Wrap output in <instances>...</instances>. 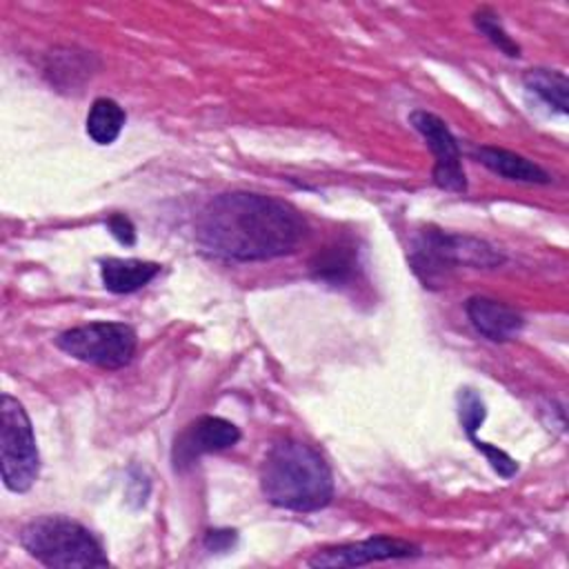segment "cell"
I'll list each match as a JSON object with an SVG mask.
<instances>
[{
	"label": "cell",
	"instance_id": "obj_1",
	"mask_svg": "<svg viewBox=\"0 0 569 569\" xmlns=\"http://www.w3.org/2000/svg\"><path fill=\"white\" fill-rule=\"evenodd\" d=\"M307 236V220L284 200L251 191L211 198L198 220L200 247L224 260L253 262L291 253Z\"/></svg>",
	"mask_w": 569,
	"mask_h": 569
},
{
	"label": "cell",
	"instance_id": "obj_2",
	"mask_svg": "<svg viewBox=\"0 0 569 569\" xmlns=\"http://www.w3.org/2000/svg\"><path fill=\"white\" fill-rule=\"evenodd\" d=\"M260 487L264 498L289 511H318L333 498V476L325 456L309 442L280 440L262 462Z\"/></svg>",
	"mask_w": 569,
	"mask_h": 569
},
{
	"label": "cell",
	"instance_id": "obj_3",
	"mask_svg": "<svg viewBox=\"0 0 569 569\" xmlns=\"http://www.w3.org/2000/svg\"><path fill=\"white\" fill-rule=\"evenodd\" d=\"M20 545L44 567H109V558L98 538L80 522L64 516H42L27 522L20 531Z\"/></svg>",
	"mask_w": 569,
	"mask_h": 569
},
{
	"label": "cell",
	"instance_id": "obj_4",
	"mask_svg": "<svg viewBox=\"0 0 569 569\" xmlns=\"http://www.w3.org/2000/svg\"><path fill=\"white\" fill-rule=\"evenodd\" d=\"M409 262L425 287H438L456 267L489 269L502 264L505 258L485 240L427 227L413 238Z\"/></svg>",
	"mask_w": 569,
	"mask_h": 569
},
{
	"label": "cell",
	"instance_id": "obj_5",
	"mask_svg": "<svg viewBox=\"0 0 569 569\" xmlns=\"http://www.w3.org/2000/svg\"><path fill=\"white\" fill-rule=\"evenodd\" d=\"M0 462L9 491L31 489L40 471V453L24 407L9 393L0 398Z\"/></svg>",
	"mask_w": 569,
	"mask_h": 569
},
{
	"label": "cell",
	"instance_id": "obj_6",
	"mask_svg": "<svg viewBox=\"0 0 569 569\" xmlns=\"http://www.w3.org/2000/svg\"><path fill=\"white\" fill-rule=\"evenodd\" d=\"M136 331L124 322H89L62 331L56 347L80 362L102 369H122L136 353Z\"/></svg>",
	"mask_w": 569,
	"mask_h": 569
},
{
	"label": "cell",
	"instance_id": "obj_7",
	"mask_svg": "<svg viewBox=\"0 0 569 569\" xmlns=\"http://www.w3.org/2000/svg\"><path fill=\"white\" fill-rule=\"evenodd\" d=\"M409 122L413 129L427 140V147L431 149L436 162H433V184L451 191L462 193L467 191V178L460 162V151L453 133L445 124L442 118H438L431 111L416 109L409 113Z\"/></svg>",
	"mask_w": 569,
	"mask_h": 569
},
{
	"label": "cell",
	"instance_id": "obj_8",
	"mask_svg": "<svg viewBox=\"0 0 569 569\" xmlns=\"http://www.w3.org/2000/svg\"><path fill=\"white\" fill-rule=\"evenodd\" d=\"M418 553L420 549L407 540L376 536L362 542L338 545V547H327L322 551H316V556L309 558V565L311 567H358V565H369L378 560L411 558Z\"/></svg>",
	"mask_w": 569,
	"mask_h": 569
},
{
	"label": "cell",
	"instance_id": "obj_9",
	"mask_svg": "<svg viewBox=\"0 0 569 569\" xmlns=\"http://www.w3.org/2000/svg\"><path fill=\"white\" fill-rule=\"evenodd\" d=\"M240 440V429L218 416H202L191 422L182 436L176 440L173 447V462L176 467L193 462L202 453L222 451L233 447Z\"/></svg>",
	"mask_w": 569,
	"mask_h": 569
},
{
	"label": "cell",
	"instance_id": "obj_10",
	"mask_svg": "<svg viewBox=\"0 0 569 569\" xmlns=\"http://www.w3.org/2000/svg\"><path fill=\"white\" fill-rule=\"evenodd\" d=\"M465 311H467L473 329L493 342L511 340L513 336L520 333V329L525 325L522 316L513 307L498 302L493 298H485V296L469 298Z\"/></svg>",
	"mask_w": 569,
	"mask_h": 569
},
{
	"label": "cell",
	"instance_id": "obj_11",
	"mask_svg": "<svg viewBox=\"0 0 569 569\" xmlns=\"http://www.w3.org/2000/svg\"><path fill=\"white\" fill-rule=\"evenodd\" d=\"M160 273L158 262L136 258H107L100 262L102 284L111 293H133Z\"/></svg>",
	"mask_w": 569,
	"mask_h": 569
},
{
	"label": "cell",
	"instance_id": "obj_12",
	"mask_svg": "<svg viewBox=\"0 0 569 569\" xmlns=\"http://www.w3.org/2000/svg\"><path fill=\"white\" fill-rule=\"evenodd\" d=\"M473 156L487 169H491L493 173H498L507 180H518V182H529V184H547L551 180L549 173L542 167H538L536 162H531L513 151L500 149V147H478L473 151Z\"/></svg>",
	"mask_w": 569,
	"mask_h": 569
},
{
	"label": "cell",
	"instance_id": "obj_13",
	"mask_svg": "<svg viewBox=\"0 0 569 569\" xmlns=\"http://www.w3.org/2000/svg\"><path fill=\"white\" fill-rule=\"evenodd\" d=\"M311 276L316 280L329 282V284H345L349 282L358 271V253L351 244H331L322 251H318L309 264Z\"/></svg>",
	"mask_w": 569,
	"mask_h": 569
},
{
	"label": "cell",
	"instance_id": "obj_14",
	"mask_svg": "<svg viewBox=\"0 0 569 569\" xmlns=\"http://www.w3.org/2000/svg\"><path fill=\"white\" fill-rule=\"evenodd\" d=\"M124 120L127 113L116 100L96 98L87 113V133L98 144H111L120 136Z\"/></svg>",
	"mask_w": 569,
	"mask_h": 569
},
{
	"label": "cell",
	"instance_id": "obj_15",
	"mask_svg": "<svg viewBox=\"0 0 569 569\" xmlns=\"http://www.w3.org/2000/svg\"><path fill=\"white\" fill-rule=\"evenodd\" d=\"M525 84L529 91L540 96L547 104H551L560 113H567L569 82H567L565 73L553 71V69H531L525 73Z\"/></svg>",
	"mask_w": 569,
	"mask_h": 569
},
{
	"label": "cell",
	"instance_id": "obj_16",
	"mask_svg": "<svg viewBox=\"0 0 569 569\" xmlns=\"http://www.w3.org/2000/svg\"><path fill=\"white\" fill-rule=\"evenodd\" d=\"M473 24H476V29H478L482 36H487L502 53H507V56H511V58L520 56V47H518V44L511 40V36L502 29L498 16H496L491 9H480V11H476V13H473Z\"/></svg>",
	"mask_w": 569,
	"mask_h": 569
},
{
	"label": "cell",
	"instance_id": "obj_17",
	"mask_svg": "<svg viewBox=\"0 0 569 569\" xmlns=\"http://www.w3.org/2000/svg\"><path fill=\"white\" fill-rule=\"evenodd\" d=\"M485 416H487V409L482 398L473 389H462L458 393V418L469 438L476 436L478 427L485 422Z\"/></svg>",
	"mask_w": 569,
	"mask_h": 569
},
{
	"label": "cell",
	"instance_id": "obj_18",
	"mask_svg": "<svg viewBox=\"0 0 569 569\" xmlns=\"http://www.w3.org/2000/svg\"><path fill=\"white\" fill-rule=\"evenodd\" d=\"M471 442L476 445V449H478V451H482V453L487 456V460L491 462V467H493L502 478H511V476L518 471V462H516L511 456H507L502 449L491 447V445H487V442L478 440L476 436L471 438Z\"/></svg>",
	"mask_w": 569,
	"mask_h": 569
},
{
	"label": "cell",
	"instance_id": "obj_19",
	"mask_svg": "<svg viewBox=\"0 0 569 569\" xmlns=\"http://www.w3.org/2000/svg\"><path fill=\"white\" fill-rule=\"evenodd\" d=\"M107 227L111 231V236L120 242V244H127L131 247L136 242V229L131 224V220L122 213H113L109 220H107Z\"/></svg>",
	"mask_w": 569,
	"mask_h": 569
},
{
	"label": "cell",
	"instance_id": "obj_20",
	"mask_svg": "<svg viewBox=\"0 0 569 569\" xmlns=\"http://www.w3.org/2000/svg\"><path fill=\"white\" fill-rule=\"evenodd\" d=\"M238 536L233 529H211L204 536V549L211 553H222L229 551L236 545Z\"/></svg>",
	"mask_w": 569,
	"mask_h": 569
}]
</instances>
